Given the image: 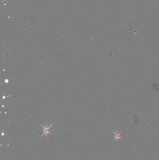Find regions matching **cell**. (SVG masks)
Segmentation results:
<instances>
[{"label":"cell","instance_id":"cell-2","mask_svg":"<svg viewBox=\"0 0 159 160\" xmlns=\"http://www.w3.org/2000/svg\"><path fill=\"white\" fill-rule=\"evenodd\" d=\"M111 131H113V133L114 134V138L113 140V142L114 140H117L118 142L119 141V140H121L123 141L122 139H121V137L122 136H123V135H122L121 134V133L118 132V131L117 132H115V131H114L113 130L111 129Z\"/></svg>","mask_w":159,"mask_h":160},{"label":"cell","instance_id":"cell-1","mask_svg":"<svg viewBox=\"0 0 159 160\" xmlns=\"http://www.w3.org/2000/svg\"><path fill=\"white\" fill-rule=\"evenodd\" d=\"M40 125L43 128V132H44L43 134L41 136V137H42L44 135H46L47 136L49 133L50 135H51V136H53V135H51V133H50V132L51 131L50 128L53 126V125H47L46 126H44L43 125H41V124H40Z\"/></svg>","mask_w":159,"mask_h":160}]
</instances>
